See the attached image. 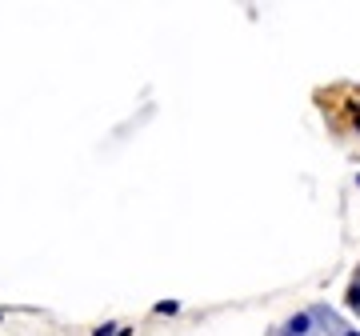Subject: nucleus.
Returning a JSON list of instances; mask_svg holds the SVG:
<instances>
[{
	"instance_id": "f257e3e1",
	"label": "nucleus",
	"mask_w": 360,
	"mask_h": 336,
	"mask_svg": "<svg viewBox=\"0 0 360 336\" xmlns=\"http://www.w3.org/2000/svg\"><path fill=\"white\" fill-rule=\"evenodd\" d=\"M276 336H360V328L345 324L333 309L312 304V309L296 312L288 324H281V328H276Z\"/></svg>"
},
{
	"instance_id": "f03ea898",
	"label": "nucleus",
	"mask_w": 360,
	"mask_h": 336,
	"mask_svg": "<svg viewBox=\"0 0 360 336\" xmlns=\"http://www.w3.org/2000/svg\"><path fill=\"white\" fill-rule=\"evenodd\" d=\"M345 297H348V309L360 316V269H356V276L348 280V292H345Z\"/></svg>"
}]
</instances>
